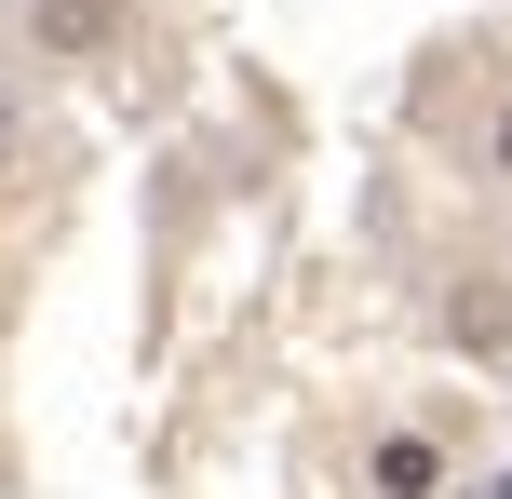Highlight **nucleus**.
I'll return each instance as SVG.
<instances>
[{"label": "nucleus", "mask_w": 512, "mask_h": 499, "mask_svg": "<svg viewBox=\"0 0 512 499\" xmlns=\"http://www.w3.org/2000/svg\"><path fill=\"white\" fill-rule=\"evenodd\" d=\"M486 176L512 189V95H499V122H486Z\"/></svg>", "instance_id": "4"}, {"label": "nucleus", "mask_w": 512, "mask_h": 499, "mask_svg": "<svg viewBox=\"0 0 512 499\" xmlns=\"http://www.w3.org/2000/svg\"><path fill=\"white\" fill-rule=\"evenodd\" d=\"M122 27H135V0H27V41L68 54V68H81V54H108Z\"/></svg>", "instance_id": "2"}, {"label": "nucleus", "mask_w": 512, "mask_h": 499, "mask_svg": "<svg viewBox=\"0 0 512 499\" xmlns=\"http://www.w3.org/2000/svg\"><path fill=\"white\" fill-rule=\"evenodd\" d=\"M14 162H27V108L0 95V176H14Z\"/></svg>", "instance_id": "5"}, {"label": "nucleus", "mask_w": 512, "mask_h": 499, "mask_svg": "<svg viewBox=\"0 0 512 499\" xmlns=\"http://www.w3.org/2000/svg\"><path fill=\"white\" fill-rule=\"evenodd\" d=\"M364 473H378V499H445V446H432V432H391Z\"/></svg>", "instance_id": "3"}, {"label": "nucleus", "mask_w": 512, "mask_h": 499, "mask_svg": "<svg viewBox=\"0 0 512 499\" xmlns=\"http://www.w3.org/2000/svg\"><path fill=\"white\" fill-rule=\"evenodd\" d=\"M445 351H459V365H512V270H459V284H445Z\"/></svg>", "instance_id": "1"}]
</instances>
